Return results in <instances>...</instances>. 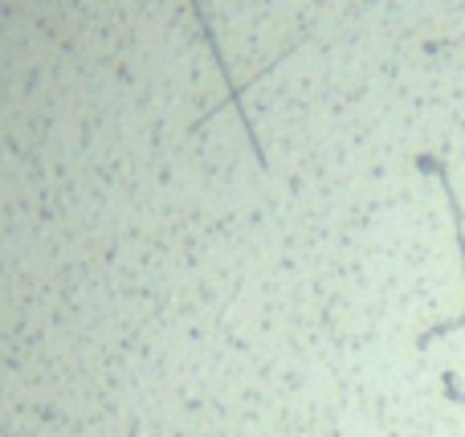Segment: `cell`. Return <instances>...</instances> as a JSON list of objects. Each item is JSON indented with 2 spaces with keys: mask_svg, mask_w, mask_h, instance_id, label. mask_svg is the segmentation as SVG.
Segmentation results:
<instances>
[{
  "mask_svg": "<svg viewBox=\"0 0 465 437\" xmlns=\"http://www.w3.org/2000/svg\"><path fill=\"white\" fill-rule=\"evenodd\" d=\"M417 168L429 172V176H437V184H441L445 193V204H450V217H453V237H458V253H461V286H465V209L458 201V193H453V180H450V164H445V155H433V152H420L417 155ZM465 327V303H461V315L445 319V323H433L420 332V348H429L433 340H445L450 332H461Z\"/></svg>",
  "mask_w": 465,
  "mask_h": 437,
  "instance_id": "obj_1",
  "label": "cell"
},
{
  "mask_svg": "<svg viewBox=\"0 0 465 437\" xmlns=\"http://www.w3.org/2000/svg\"><path fill=\"white\" fill-rule=\"evenodd\" d=\"M188 13H193L196 29H201L204 45H209L213 62H217V74H221V82H225L229 106H232V111H237L241 131H245V139H249V152H253L257 168H262V172H270V160H265V147H262V139H257V127H253V119H249V111H245V90H249V86H237V82H232L229 62H225V54H221V41H217V33H213V21H209V13H204V5H201V0H188Z\"/></svg>",
  "mask_w": 465,
  "mask_h": 437,
  "instance_id": "obj_2",
  "label": "cell"
}]
</instances>
